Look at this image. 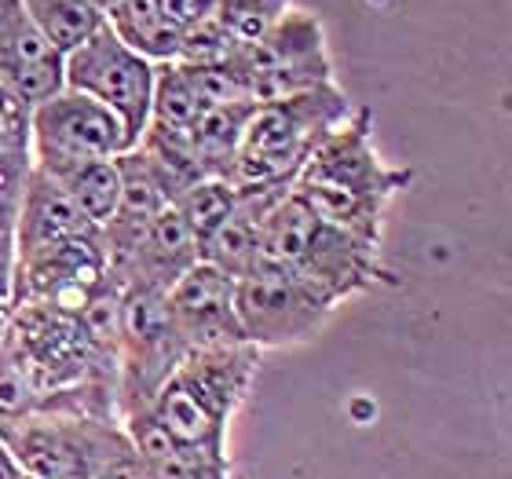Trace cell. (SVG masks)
Returning <instances> with one entry per match:
<instances>
[{"instance_id": "obj_1", "label": "cell", "mask_w": 512, "mask_h": 479, "mask_svg": "<svg viewBox=\"0 0 512 479\" xmlns=\"http://www.w3.org/2000/svg\"><path fill=\"white\" fill-rule=\"evenodd\" d=\"M410 183L414 169L384 161L377 150L374 110L352 107V114L311 150L289 194L326 224L381 245L384 213Z\"/></svg>"}, {"instance_id": "obj_2", "label": "cell", "mask_w": 512, "mask_h": 479, "mask_svg": "<svg viewBox=\"0 0 512 479\" xmlns=\"http://www.w3.org/2000/svg\"><path fill=\"white\" fill-rule=\"evenodd\" d=\"M260 264H275L297 275L333 308L388 282V271L381 267V245L319 220L293 194L278 198L275 209L267 213Z\"/></svg>"}, {"instance_id": "obj_3", "label": "cell", "mask_w": 512, "mask_h": 479, "mask_svg": "<svg viewBox=\"0 0 512 479\" xmlns=\"http://www.w3.org/2000/svg\"><path fill=\"white\" fill-rule=\"evenodd\" d=\"M348 114H352V99L344 96L337 81L300 92V96L256 103L235 161L227 169V183L238 194L289 191L304 161L311 158V150Z\"/></svg>"}, {"instance_id": "obj_4", "label": "cell", "mask_w": 512, "mask_h": 479, "mask_svg": "<svg viewBox=\"0 0 512 479\" xmlns=\"http://www.w3.org/2000/svg\"><path fill=\"white\" fill-rule=\"evenodd\" d=\"M260 352L253 344H231V348H202L187 352V359L172 370V377L150 399L147 414L158 421L169 436L191 443V447L231 454V421L253 392Z\"/></svg>"}, {"instance_id": "obj_5", "label": "cell", "mask_w": 512, "mask_h": 479, "mask_svg": "<svg viewBox=\"0 0 512 479\" xmlns=\"http://www.w3.org/2000/svg\"><path fill=\"white\" fill-rule=\"evenodd\" d=\"M187 341L172 322L169 300L161 289L125 286L118 304V414L125 421L136 410H147L172 370L187 359Z\"/></svg>"}, {"instance_id": "obj_6", "label": "cell", "mask_w": 512, "mask_h": 479, "mask_svg": "<svg viewBox=\"0 0 512 479\" xmlns=\"http://www.w3.org/2000/svg\"><path fill=\"white\" fill-rule=\"evenodd\" d=\"M231 66L242 74L253 103L300 96L337 81L322 19L304 8H289L271 30L231 55Z\"/></svg>"}, {"instance_id": "obj_7", "label": "cell", "mask_w": 512, "mask_h": 479, "mask_svg": "<svg viewBox=\"0 0 512 479\" xmlns=\"http://www.w3.org/2000/svg\"><path fill=\"white\" fill-rule=\"evenodd\" d=\"M154 74L158 66L132 52L118 33L103 22L85 44L63 55V81L70 92L96 99L125 125L128 143L136 147L150 118V96H154Z\"/></svg>"}, {"instance_id": "obj_8", "label": "cell", "mask_w": 512, "mask_h": 479, "mask_svg": "<svg viewBox=\"0 0 512 479\" xmlns=\"http://www.w3.org/2000/svg\"><path fill=\"white\" fill-rule=\"evenodd\" d=\"M235 311L246 344L256 352L311 341L337 308L275 264H256L235 282Z\"/></svg>"}, {"instance_id": "obj_9", "label": "cell", "mask_w": 512, "mask_h": 479, "mask_svg": "<svg viewBox=\"0 0 512 479\" xmlns=\"http://www.w3.org/2000/svg\"><path fill=\"white\" fill-rule=\"evenodd\" d=\"M125 150H132L125 125L81 92L63 88L30 110V161L48 176L81 161L118 158Z\"/></svg>"}, {"instance_id": "obj_10", "label": "cell", "mask_w": 512, "mask_h": 479, "mask_svg": "<svg viewBox=\"0 0 512 479\" xmlns=\"http://www.w3.org/2000/svg\"><path fill=\"white\" fill-rule=\"evenodd\" d=\"M103 282H107V253L99 235L66 238L15 264L8 308L41 300V304L81 311Z\"/></svg>"}, {"instance_id": "obj_11", "label": "cell", "mask_w": 512, "mask_h": 479, "mask_svg": "<svg viewBox=\"0 0 512 479\" xmlns=\"http://www.w3.org/2000/svg\"><path fill=\"white\" fill-rule=\"evenodd\" d=\"M165 300H169L172 322H176V330H180V337L187 341L191 352L246 344L235 311V278H227L213 264L198 260L165 293Z\"/></svg>"}, {"instance_id": "obj_12", "label": "cell", "mask_w": 512, "mask_h": 479, "mask_svg": "<svg viewBox=\"0 0 512 479\" xmlns=\"http://www.w3.org/2000/svg\"><path fill=\"white\" fill-rule=\"evenodd\" d=\"M0 88L30 107L66 88L63 55L33 26L22 0H0Z\"/></svg>"}, {"instance_id": "obj_13", "label": "cell", "mask_w": 512, "mask_h": 479, "mask_svg": "<svg viewBox=\"0 0 512 479\" xmlns=\"http://www.w3.org/2000/svg\"><path fill=\"white\" fill-rule=\"evenodd\" d=\"M198 260H202V249H198L194 235L187 231V224L176 216V209L169 205V209L139 235V242L128 249L125 260L107 267V275L114 278L121 289L147 286V289L169 293Z\"/></svg>"}, {"instance_id": "obj_14", "label": "cell", "mask_w": 512, "mask_h": 479, "mask_svg": "<svg viewBox=\"0 0 512 479\" xmlns=\"http://www.w3.org/2000/svg\"><path fill=\"white\" fill-rule=\"evenodd\" d=\"M289 11V0H216L202 22L183 33L180 63H224Z\"/></svg>"}, {"instance_id": "obj_15", "label": "cell", "mask_w": 512, "mask_h": 479, "mask_svg": "<svg viewBox=\"0 0 512 479\" xmlns=\"http://www.w3.org/2000/svg\"><path fill=\"white\" fill-rule=\"evenodd\" d=\"M81 235H99V231L88 224L85 213L70 202V194L48 172L30 165V176L22 183L19 220H15V264L48 245Z\"/></svg>"}, {"instance_id": "obj_16", "label": "cell", "mask_w": 512, "mask_h": 479, "mask_svg": "<svg viewBox=\"0 0 512 479\" xmlns=\"http://www.w3.org/2000/svg\"><path fill=\"white\" fill-rule=\"evenodd\" d=\"M121 425H125L132 450L147 461L158 479H231V454H213V450L191 447L169 436L147 410L128 414Z\"/></svg>"}, {"instance_id": "obj_17", "label": "cell", "mask_w": 512, "mask_h": 479, "mask_svg": "<svg viewBox=\"0 0 512 479\" xmlns=\"http://www.w3.org/2000/svg\"><path fill=\"white\" fill-rule=\"evenodd\" d=\"M289 191H249L238 194L235 209L227 216L220 231L202 245V260L224 271L227 278H242L260 264V238H264V220L275 209L278 198Z\"/></svg>"}, {"instance_id": "obj_18", "label": "cell", "mask_w": 512, "mask_h": 479, "mask_svg": "<svg viewBox=\"0 0 512 479\" xmlns=\"http://www.w3.org/2000/svg\"><path fill=\"white\" fill-rule=\"evenodd\" d=\"M256 103H224V107H209L194 118L191 132H187V147H191L194 161L202 176H224L238 154L242 132H246L249 118H253Z\"/></svg>"}, {"instance_id": "obj_19", "label": "cell", "mask_w": 512, "mask_h": 479, "mask_svg": "<svg viewBox=\"0 0 512 479\" xmlns=\"http://www.w3.org/2000/svg\"><path fill=\"white\" fill-rule=\"evenodd\" d=\"M66 194H70V202L85 213V220L96 231L110 224V216L118 209V198H121V176H118V161L107 158V161H81L74 169H63L52 176Z\"/></svg>"}, {"instance_id": "obj_20", "label": "cell", "mask_w": 512, "mask_h": 479, "mask_svg": "<svg viewBox=\"0 0 512 479\" xmlns=\"http://www.w3.org/2000/svg\"><path fill=\"white\" fill-rule=\"evenodd\" d=\"M22 8L59 55H70L107 22L88 0H22Z\"/></svg>"}, {"instance_id": "obj_21", "label": "cell", "mask_w": 512, "mask_h": 479, "mask_svg": "<svg viewBox=\"0 0 512 479\" xmlns=\"http://www.w3.org/2000/svg\"><path fill=\"white\" fill-rule=\"evenodd\" d=\"M235 202H238V191L224 176H205V180L191 183V187L172 202V209H176V216L187 224V231L194 235L198 249H202V245L220 231V224H224L227 216H231Z\"/></svg>"}, {"instance_id": "obj_22", "label": "cell", "mask_w": 512, "mask_h": 479, "mask_svg": "<svg viewBox=\"0 0 512 479\" xmlns=\"http://www.w3.org/2000/svg\"><path fill=\"white\" fill-rule=\"evenodd\" d=\"M30 103L15 92L0 88V158L4 154H30Z\"/></svg>"}, {"instance_id": "obj_23", "label": "cell", "mask_w": 512, "mask_h": 479, "mask_svg": "<svg viewBox=\"0 0 512 479\" xmlns=\"http://www.w3.org/2000/svg\"><path fill=\"white\" fill-rule=\"evenodd\" d=\"M99 479H158V476L150 472V465L139 458L136 450H128V454H121L118 461H110L107 469L99 472Z\"/></svg>"}, {"instance_id": "obj_24", "label": "cell", "mask_w": 512, "mask_h": 479, "mask_svg": "<svg viewBox=\"0 0 512 479\" xmlns=\"http://www.w3.org/2000/svg\"><path fill=\"white\" fill-rule=\"evenodd\" d=\"M19 476V465H15V458L8 454V447L0 443V479H15Z\"/></svg>"}, {"instance_id": "obj_25", "label": "cell", "mask_w": 512, "mask_h": 479, "mask_svg": "<svg viewBox=\"0 0 512 479\" xmlns=\"http://www.w3.org/2000/svg\"><path fill=\"white\" fill-rule=\"evenodd\" d=\"M88 4H92L96 11H103V15H110V8H118L121 0H88Z\"/></svg>"}, {"instance_id": "obj_26", "label": "cell", "mask_w": 512, "mask_h": 479, "mask_svg": "<svg viewBox=\"0 0 512 479\" xmlns=\"http://www.w3.org/2000/svg\"><path fill=\"white\" fill-rule=\"evenodd\" d=\"M8 319H11V308L0 304V341H4V333H8Z\"/></svg>"}, {"instance_id": "obj_27", "label": "cell", "mask_w": 512, "mask_h": 479, "mask_svg": "<svg viewBox=\"0 0 512 479\" xmlns=\"http://www.w3.org/2000/svg\"><path fill=\"white\" fill-rule=\"evenodd\" d=\"M15 479H37V476H30V472H22V469H19V476H15Z\"/></svg>"}]
</instances>
